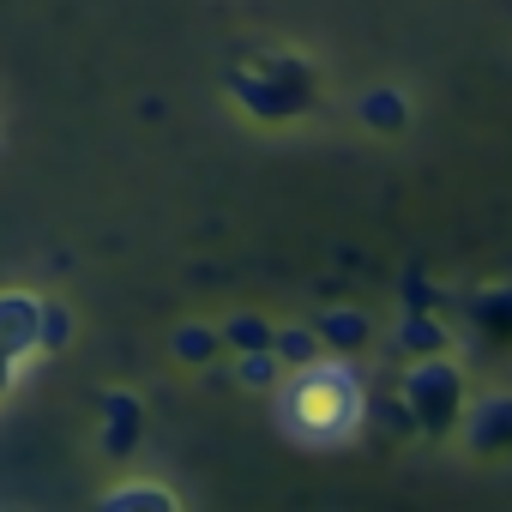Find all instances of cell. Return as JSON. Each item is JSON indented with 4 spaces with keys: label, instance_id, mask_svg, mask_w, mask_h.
<instances>
[{
    "label": "cell",
    "instance_id": "9c48e42d",
    "mask_svg": "<svg viewBox=\"0 0 512 512\" xmlns=\"http://www.w3.org/2000/svg\"><path fill=\"white\" fill-rule=\"evenodd\" d=\"M314 326H320L326 350H338V356H356V350H368V338H374V326H368L362 308H326Z\"/></svg>",
    "mask_w": 512,
    "mask_h": 512
},
{
    "label": "cell",
    "instance_id": "e0dca14e",
    "mask_svg": "<svg viewBox=\"0 0 512 512\" xmlns=\"http://www.w3.org/2000/svg\"><path fill=\"white\" fill-rule=\"evenodd\" d=\"M440 296H434V284L422 278V272H404V308H434Z\"/></svg>",
    "mask_w": 512,
    "mask_h": 512
},
{
    "label": "cell",
    "instance_id": "6da1fadb",
    "mask_svg": "<svg viewBox=\"0 0 512 512\" xmlns=\"http://www.w3.org/2000/svg\"><path fill=\"white\" fill-rule=\"evenodd\" d=\"M374 416V398H368V380L350 356L326 350L320 362L308 368H290L278 380V428L302 446H350Z\"/></svg>",
    "mask_w": 512,
    "mask_h": 512
},
{
    "label": "cell",
    "instance_id": "ba28073f",
    "mask_svg": "<svg viewBox=\"0 0 512 512\" xmlns=\"http://www.w3.org/2000/svg\"><path fill=\"white\" fill-rule=\"evenodd\" d=\"M356 121L392 139V133H404V127H410V97H404V91H392V85H374V91H362V97H356Z\"/></svg>",
    "mask_w": 512,
    "mask_h": 512
},
{
    "label": "cell",
    "instance_id": "8992f818",
    "mask_svg": "<svg viewBox=\"0 0 512 512\" xmlns=\"http://www.w3.org/2000/svg\"><path fill=\"white\" fill-rule=\"evenodd\" d=\"M97 410H103V428H97L103 458H133V446H139V434H145V404H139L133 392H103Z\"/></svg>",
    "mask_w": 512,
    "mask_h": 512
},
{
    "label": "cell",
    "instance_id": "7c38bea8",
    "mask_svg": "<svg viewBox=\"0 0 512 512\" xmlns=\"http://www.w3.org/2000/svg\"><path fill=\"white\" fill-rule=\"evenodd\" d=\"M464 314H470V326H476L482 338H512V284L476 290V296L464 302Z\"/></svg>",
    "mask_w": 512,
    "mask_h": 512
},
{
    "label": "cell",
    "instance_id": "2e32d148",
    "mask_svg": "<svg viewBox=\"0 0 512 512\" xmlns=\"http://www.w3.org/2000/svg\"><path fill=\"white\" fill-rule=\"evenodd\" d=\"M67 344H73V314L61 302H49L43 308V356H61Z\"/></svg>",
    "mask_w": 512,
    "mask_h": 512
},
{
    "label": "cell",
    "instance_id": "8fae6325",
    "mask_svg": "<svg viewBox=\"0 0 512 512\" xmlns=\"http://www.w3.org/2000/svg\"><path fill=\"white\" fill-rule=\"evenodd\" d=\"M272 350L284 356V368H308V362H320V356H326V338H320V326H314V320H278Z\"/></svg>",
    "mask_w": 512,
    "mask_h": 512
},
{
    "label": "cell",
    "instance_id": "3957f363",
    "mask_svg": "<svg viewBox=\"0 0 512 512\" xmlns=\"http://www.w3.org/2000/svg\"><path fill=\"white\" fill-rule=\"evenodd\" d=\"M398 392L416 416V434H452L464 422V368L440 350V356H410V368L398 374Z\"/></svg>",
    "mask_w": 512,
    "mask_h": 512
},
{
    "label": "cell",
    "instance_id": "277c9868",
    "mask_svg": "<svg viewBox=\"0 0 512 512\" xmlns=\"http://www.w3.org/2000/svg\"><path fill=\"white\" fill-rule=\"evenodd\" d=\"M458 428H464V446H470L476 458L512 452V392H482V398H470Z\"/></svg>",
    "mask_w": 512,
    "mask_h": 512
},
{
    "label": "cell",
    "instance_id": "52a82bcc",
    "mask_svg": "<svg viewBox=\"0 0 512 512\" xmlns=\"http://www.w3.org/2000/svg\"><path fill=\"white\" fill-rule=\"evenodd\" d=\"M217 350H223V326H217V320H181V326L169 332V356H175L181 368H211Z\"/></svg>",
    "mask_w": 512,
    "mask_h": 512
},
{
    "label": "cell",
    "instance_id": "5b68a950",
    "mask_svg": "<svg viewBox=\"0 0 512 512\" xmlns=\"http://www.w3.org/2000/svg\"><path fill=\"white\" fill-rule=\"evenodd\" d=\"M43 308L49 302L31 290H0V350L19 362L43 356Z\"/></svg>",
    "mask_w": 512,
    "mask_h": 512
},
{
    "label": "cell",
    "instance_id": "7a4b0ae2",
    "mask_svg": "<svg viewBox=\"0 0 512 512\" xmlns=\"http://www.w3.org/2000/svg\"><path fill=\"white\" fill-rule=\"evenodd\" d=\"M229 97L253 121L278 127V121L308 115L314 97H320V85H314V67L308 61H296V55H260V61H247V67L229 73Z\"/></svg>",
    "mask_w": 512,
    "mask_h": 512
},
{
    "label": "cell",
    "instance_id": "ac0fdd59",
    "mask_svg": "<svg viewBox=\"0 0 512 512\" xmlns=\"http://www.w3.org/2000/svg\"><path fill=\"white\" fill-rule=\"evenodd\" d=\"M19 368H25L19 356H7V350H0V398H7V392H13V380H19Z\"/></svg>",
    "mask_w": 512,
    "mask_h": 512
},
{
    "label": "cell",
    "instance_id": "30bf717a",
    "mask_svg": "<svg viewBox=\"0 0 512 512\" xmlns=\"http://www.w3.org/2000/svg\"><path fill=\"white\" fill-rule=\"evenodd\" d=\"M392 344H398L404 356H440L452 338H446V326L434 320V308H404V320H398Z\"/></svg>",
    "mask_w": 512,
    "mask_h": 512
},
{
    "label": "cell",
    "instance_id": "5bb4252c",
    "mask_svg": "<svg viewBox=\"0 0 512 512\" xmlns=\"http://www.w3.org/2000/svg\"><path fill=\"white\" fill-rule=\"evenodd\" d=\"M175 506H181V494L163 482H121L103 494V512H175Z\"/></svg>",
    "mask_w": 512,
    "mask_h": 512
},
{
    "label": "cell",
    "instance_id": "4fadbf2b",
    "mask_svg": "<svg viewBox=\"0 0 512 512\" xmlns=\"http://www.w3.org/2000/svg\"><path fill=\"white\" fill-rule=\"evenodd\" d=\"M235 386H247V392H278V380L290 374L284 368V356L272 350V344H260V350H235Z\"/></svg>",
    "mask_w": 512,
    "mask_h": 512
},
{
    "label": "cell",
    "instance_id": "9a60e30c",
    "mask_svg": "<svg viewBox=\"0 0 512 512\" xmlns=\"http://www.w3.org/2000/svg\"><path fill=\"white\" fill-rule=\"evenodd\" d=\"M272 332H278V320L241 308V314L223 320V350H260V344H272Z\"/></svg>",
    "mask_w": 512,
    "mask_h": 512
}]
</instances>
